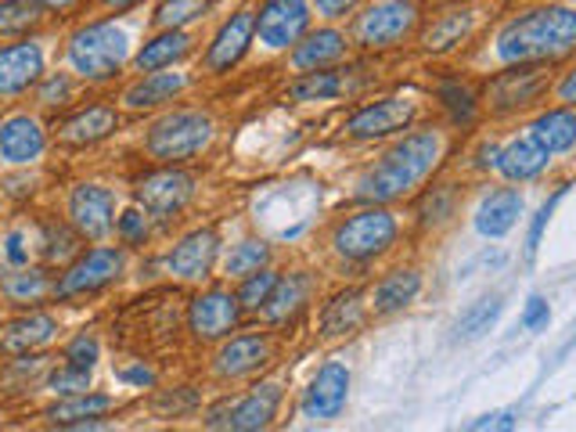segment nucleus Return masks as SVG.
Listing matches in <instances>:
<instances>
[{
    "label": "nucleus",
    "instance_id": "obj_1",
    "mask_svg": "<svg viewBox=\"0 0 576 432\" xmlns=\"http://www.w3.org/2000/svg\"><path fill=\"white\" fill-rule=\"evenodd\" d=\"M443 159V134L440 130H411L404 134L371 170L357 180V199L389 206V202L411 195L422 180L436 170Z\"/></svg>",
    "mask_w": 576,
    "mask_h": 432
},
{
    "label": "nucleus",
    "instance_id": "obj_2",
    "mask_svg": "<svg viewBox=\"0 0 576 432\" xmlns=\"http://www.w3.org/2000/svg\"><path fill=\"white\" fill-rule=\"evenodd\" d=\"M497 58L508 65L519 62H551L576 51V8L548 4L512 19L497 33Z\"/></svg>",
    "mask_w": 576,
    "mask_h": 432
},
{
    "label": "nucleus",
    "instance_id": "obj_3",
    "mask_svg": "<svg viewBox=\"0 0 576 432\" xmlns=\"http://www.w3.org/2000/svg\"><path fill=\"white\" fill-rule=\"evenodd\" d=\"M396 235H400L396 216L386 206L368 202L364 209L343 216V220L332 227V252L346 263H371V260L386 256L396 245Z\"/></svg>",
    "mask_w": 576,
    "mask_h": 432
},
{
    "label": "nucleus",
    "instance_id": "obj_4",
    "mask_svg": "<svg viewBox=\"0 0 576 432\" xmlns=\"http://www.w3.org/2000/svg\"><path fill=\"white\" fill-rule=\"evenodd\" d=\"M209 141H213V119L206 112H195V108H180V112L163 116L148 130L144 148H148L152 159L173 166V163L195 159Z\"/></svg>",
    "mask_w": 576,
    "mask_h": 432
},
{
    "label": "nucleus",
    "instance_id": "obj_5",
    "mask_svg": "<svg viewBox=\"0 0 576 432\" xmlns=\"http://www.w3.org/2000/svg\"><path fill=\"white\" fill-rule=\"evenodd\" d=\"M130 55V40L112 22H94L69 40V62L83 80H112Z\"/></svg>",
    "mask_w": 576,
    "mask_h": 432
},
{
    "label": "nucleus",
    "instance_id": "obj_6",
    "mask_svg": "<svg viewBox=\"0 0 576 432\" xmlns=\"http://www.w3.org/2000/svg\"><path fill=\"white\" fill-rule=\"evenodd\" d=\"M418 26V8L411 0H375L364 15L353 22V40L368 51H389L400 47Z\"/></svg>",
    "mask_w": 576,
    "mask_h": 432
},
{
    "label": "nucleus",
    "instance_id": "obj_7",
    "mask_svg": "<svg viewBox=\"0 0 576 432\" xmlns=\"http://www.w3.org/2000/svg\"><path fill=\"white\" fill-rule=\"evenodd\" d=\"M123 271V252L112 249V245H98V249H87L83 256H76L65 267L62 281L55 285V296L58 299H72V296H87V292H98V288L112 285Z\"/></svg>",
    "mask_w": 576,
    "mask_h": 432
},
{
    "label": "nucleus",
    "instance_id": "obj_8",
    "mask_svg": "<svg viewBox=\"0 0 576 432\" xmlns=\"http://www.w3.org/2000/svg\"><path fill=\"white\" fill-rule=\"evenodd\" d=\"M310 33V4L307 0H263L256 15V36L271 51H288Z\"/></svg>",
    "mask_w": 576,
    "mask_h": 432
},
{
    "label": "nucleus",
    "instance_id": "obj_9",
    "mask_svg": "<svg viewBox=\"0 0 576 432\" xmlns=\"http://www.w3.org/2000/svg\"><path fill=\"white\" fill-rule=\"evenodd\" d=\"M548 91V69L544 62H519L508 72H497L487 87V101L494 112H519V108L533 105L540 94Z\"/></svg>",
    "mask_w": 576,
    "mask_h": 432
},
{
    "label": "nucleus",
    "instance_id": "obj_10",
    "mask_svg": "<svg viewBox=\"0 0 576 432\" xmlns=\"http://www.w3.org/2000/svg\"><path fill=\"white\" fill-rule=\"evenodd\" d=\"M238 317H242V303H238V292H224V288H209L191 299L188 307V332L195 335L199 343H216L227 339L238 328Z\"/></svg>",
    "mask_w": 576,
    "mask_h": 432
},
{
    "label": "nucleus",
    "instance_id": "obj_11",
    "mask_svg": "<svg viewBox=\"0 0 576 432\" xmlns=\"http://www.w3.org/2000/svg\"><path fill=\"white\" fill-rule=\"evenodd\" d=\"M415 112L418 105L411 98H379L346 119V134L353 141H379V137H389V134H400L415 123Z\"/></svg>",
    "mask_w": 576,
    "mask_h": 432
},
{
    "label": "nucleus",
    "instance_id": "obj_12",
    "mask_svg": "<svg viewBox=\"0 0 576 432\" xmlns=\"http://www.w3.org/2000/svg\"><path fill=\"white\" fill-rule=\"evenodd\" d=\"M191 195H195V177L177 170V166L159 170V173H148L137 184L141 209L155 216V220H170V216H177L191 202Z\"/></svg>",
    "mask_w": 576,
    "mask_h": 432
},
{
    "label": "nucleus",
    "instance_id": "obj_13",
    "mask_svg": "<svg viewBox=\"0 0 576 432\" xmlns=\"http://www.w3.org/2000/svg\"><path fill=\"white\" fill-rule=\"evenodd\" d=\"M281 396L285 389L278 382H263L252 393H245L242 400L227 407L224 415H213L209 418V429H235V432H256V429H267L274 418H278V407H281Z\"/></svg>",
    "mask_w": 576,
    "mask_h": 432
},
{
    "label": "nucleus",
    "instance_id": "obj_14",
    "mask_svg": "<svg viewBox=\"0 0 576 432\" xmlns=\"http://www.w3.org/2000/svg\"><path fill=\"white\" fill-rule=\"evenodd\" d=\"M346 400H350V368L339 360H328L324 368H317V375L310 379V386L303 393V415L314 422H332L343 415Z\"/></svg>",
    "mask_w": 576,
    "mask_h": 432
},
{
    "label": "nucleus",
    "instance_id": "obj_15",
    "mask_svg": "<svg viewBox=\"0 0 576 432\" xmlns=\"http://www.w3.org/2000/svg\"><path fill=\"white\" fill-rule=\"evenodd\" d=\"M112 213H116V195L101 184H80L69 195V220L83 238H105L112 231Z\"/></svg>",
    "mask_w": 576,
    "mask_h": 432
},
{
    "label": "nucleus",
    "instance_id": "obj_16",
    "mask_svg": "<svg viewBox=\"0 0 576 432\" xmlns=\"http://www.w3.org/2000/svg\"><path fill=\"white\" fill-rule=\"evenodd\" d=\"M216 252H220V238H216L213 227H202V231H191L173 245V252L166 256V271L180 281H202L209 278Z\"/></svg>",
    "mask_w": 576,
    "mask_h": 432
},
{
    "label": "nucleus",
    "instance_id": "obj_17",
    "mask_svg": "<svg viewBox=\"0 0 576 432\" xmlns=\"http://www.w3.org/2000/svg\"><path fill=\"white\" fill-rule=\"evenodd\" d=\"M252 36H256V11H238L220 26V33L213 36L209 51H206V69L209 72H227L245 58Z\"/></svg>",
    "mask_w": 576,
    "mask_h": 432
},
{
    "label": "nucleus",
    "instance_id": "obj_18",
    "mask_svg": "<svg viewBox=\"0 0 576 432\" xmlns=\"http://www.w3.org/2000/svg\"><path fill=\"white\" fill-rule=\"evenodd\" d=\"M40 76H44V51L36 44L0 47V94L4 98L29 91Z\"/></svg>",
    "mask_w": 576,
    "mask_h": 432
},
{
    "label": "nucleus",
    "instance_id": "obj_19",
    "mask_svg": "<svg viewBox=\"0 0 576 432\" xmlns=\"http://www.w3.org/2000/svg\"><path fill=\"white\" fill-rule=\"evenodd\" d=\"M310 299H314V278H310L307 271H292V274H285V278H278V285H274V292L267 303H263L260 314L271 324H292L310 307Z\"/></svg>",
    "mask_w": 576,
    "mask_h": 432
},
{
    "label": "nucleus",
    "instance_id": "obj_20",
    "mask_svg": "<svg viewBox=\"0 0 576 432\" xmlns=\"http://www.w3.org/2000/svg\"><path fill=\"white\" fill-rule=\"evenodd\" d=\"M44 127L33 116H11L0 123V159L11 166H29L44 152Z\"/></svg>",
    "mask_w": 576,
    "mask_h": 432
},
{
    "label": "nucleus",
    "instance_id": "obj_21",
    "mask_svg": "<svg viewBox=\"0 0 576 432\" xmlns=\"http://www.w3.org/2000/svg\"><path fill=\"white\" fill-rule=\"evenodd\" d=\"M346 51H350V40H346V33L332 29V26L310 29L303 40L296 44V51H292V69H299V72L332 69L335 62H343Z\"/></svg>",
    "mask_w": 576,
    "mask_h": 432
},
{
    "label": "nucleus",
    "instance_id": "obj_22",
    "mask_svg": "<svg viewBox=\"0 0 576 432\" xmlns=\"http://www.w3.org/2000/svg\"><path fill=\"white\" fill-rule=\"evenodd\" d=\"M523 206H526V202H523L519 188L490 191V195L479 202V209H476V231L483 238H504L515 224H519Z\"/></svg>",
    "mask_w": 576,
    "mask_h": 432
},
{
    "label": "nucleus",
    "instance_id": "obj_23",
    "mask_svg": "<svg viewBox=\"0 0 576 432\" xmlns=\"http://www.w3.org/2000/svg\"><path fill=\"white\" fill-rule=\"evenodd\" d=\"M271 360L267 335H238L216 353V375L220 379H245Z\"/></svg>",
    "mask_w": 576,
    "mask_h": 432
},
{
    "label": "nucleus",
    "instance_id": "obj_24",
    "mask_svg": "<svg viewBox=\"0 0 576 432\" xmlns=\"http://www.w3.org/2000/svg\"><path fill=\"white\" fill-rule=\"evenodd\" d=\"M548 163H551V155L540 148V144L526 134L519 141H512V144H504L501 155H497V173L504 180H512V184H523V180H533L548 170Z\"/></svg>",
    "mask_w": 576,
    "mask_h": 432
},
{
    "label": "nucleus",
    "instance_id": "obj_25",
    "mask_svg": "<svg viewBox=\"0 0 576 432\" xmlns=\"http://www.w3.org/2000/svg\"><path fill=\"white\" fill-rule=\"evenodd\" d=\"M530 137L544 148L548 155H566L576 148V112L569 105L548 108L530 123Z\"/></svg>",
    "mask_w": 576,
    "mask_h": 432
},
{
    "label": "nucleus",
    "instance_id": "obj_26",
    "mask_svg": "<svg viewBox=\"0 0 576 432\" xmlns=\"http://www.w3.org/2000/svg\"><path fill=\"white\" fill-rule=\"evenodd\" d=\"M418 292H422V274L418 271H393L375 285V292H371V310L382 314V317L400 314V310H407L415 303Z\"/></svg>",
    "mask_w": 576,
    "mask_h": 432
},
{
    "label": "nucleus",
    "instance_id": "obj_27",
    "mask_svg": "<svg viewBox=\"0 0 576 432\" xmlns=\"http://www.w3.org/2000/svg\"><path fill=\"white\" fill-rule=\"evenodd\" d=\"M364 321V292L360 288H346V292L332 296L321 310V335L324 339H339V335H350L360 328Z\"/></svg>",
    "mask_w": 576,
    "mask_h": 432
},
{
    "label": "nucleus",
    "instance_id": "obj_28",
    "mask_svg": "<svg viewBox=\"0 0 576 432\" xmlns=\"http://www.w3.org/2000/svg\"><path fill=\"white\" fill-rule=\"evenodd\" d=\"M116 127H119L116 108H108V105H91V108H83V112L72 116V119H65L62 141H65V144H98V141H105L108 134H112Z\"/></svg>",
    "mask_w": 576,
    "mask_h": 432
},
{
    "label": "nucleus",
    "instance_id": "obj_29",
    "mask_svg": "<svg viewBox=\"0 0 576 432\" xmlns=\"http://www.w3.org/2000/svg\"><path fill=\"white\" fill-rule=\"evenodd\" d=\"M188 47H191V36L184 29H163L137 51V69L141 72L170 69L173 62H180V58L188 55Z\"/></svg>",
    "mask_w": 576,
    "mask_h": 432
},
{
    "label": "nucleus",
    "instance_id": "obj_30",
    "mask_svg": "<svg viewBox=\"0 0 576 432\" xmlns=\"http://www.w3.org/2000/svg\"><path fill=\"white\" fill-rule=\"evenodd\" d=\"M188 87V80L180 76V72H148L141 83H134V87L127 91V105L130 108H155V105H166L173 101L180 91Z\"/></svg>",
    "mask_w": 576,
    "mask_h": 432
},
{
    "label": "nucleus",
    "instance_id": "obj_31",
    "mask_svg": "<svg viewBox=\"0 0 576 432\" xmlns=\"http://www.w3.org/2000/svg\"><path fill=\"white\" fill-rule=\"evenodd\" d=\"M346 91V76L339 69H314V72H303L299 80L288 83V98L292 101H332L339 98Z\"/></svg>",
    "mask_w": 576,
    "mask_h": 432
},
{
    "label": "nucleus",
    "instance_id": "obj_32",
    "mask_svg": "<svg viewBox=\"0 0 576 432\" xmlns=\"http://www.w3.org/2000/svg\"><path fill=\"white\" fill-rule=\"evenodd\" d=\"M116 400L112 396H101V393H76V396H69V400H62L58 407H51L47 411V418H51L55 425H83V422H91V418H98L105 411H112Z\"/></svg>",
    "mask_w": 576,
    "mask_h": 432
},
{
    "label": "nucleus",
    "instance_id": "obj_33",
    "mask_svg": "<svg viewBox=\"0 0 576 432\" xmlns=\"http://www.w3.org/2000/svg\"><path fill=\"white\" fill-rule=\"evenodd\" d=\"M58 332V324L47 317V314H29L15 324H8V335H4V350L8 353H29L36 346L51 343V335Z\"/></svg>",
    "mask_w": 576,
    "mask_h": 432
},
{
    "label": "nucleus",
    "instance_id": "obj_34",
    "mask_svg": "<svg viewBox=\"0 0 576 432\" xmlns=\"http://www.w3.org/2000/svg\"><path fill=\"white\" fill-rule=\"evenodd\" d=\"M472 22L476 15L472 11H451V15H443L436 19L429 26V33L422 36V47L432 55H443V51H451V47H458L468 33H472Z\"/></svg>",
    "mask_w": 576,
    "mask_h": 432
},
{
    "label": "nucleus",
    "instance_id": "obj_35",
    "mask_svg": "<svg viewBox=\"0 0 576 432\" xmlns=\"http://www.w3.org/2000/svg\"><path fill=\"white\" fill-rule=\"evenodd\" d=\"M436 98L443 105V112L451 116L454 127H468L476 123V112H479V101H476V91L468 87L461 80H447L436 87Z\"/></svg>",
    "mask_w": 576,
    "mask_h": 432
},
{
    "label": "nucleus",
    "instance_id": "obj_36",
    "mask_svg": "<svg viewBox=\"0 0 576 432\" xmlns=\"http://www.w3.org/2000/svg\"><path fill=\"white\" fill-rule=\"evenodd\" d=\"M40 0H0V36H22L40 26Z\"/></svg>",
    "mask_w": 576,
    "mask_h": 432
},
{
    "label": "nucleus",
    "instance_id": "obj_37",
    "mask_svg": "<svg viewBox=\"0 0 576 432\" xmlns=\"http://www.w3.org/2000/svg\"><path fill=\"white\" fill-rule=\"evenodd\" d=\"M278 278L281 274L271 267H260V271H252L249 278H242V288H238V303H242V310L260 314L263 303H267L274 292V285H278Z\"/></svg>",
    "mask_w": 576,
    "mask_h": 432
},
{
    "label": "nucleus",
    "instance_id": "obj_38",
    "mask_svg": "<svg viewBox=\"0 0 576 432\" xmlns=\"http://www.w3.org/2000/svg\"><path fill=\"white\" fill-rule=\"evenodd\" d=\"M501 317V296H490V299H479L461 314L458 321V335L461 339H479V335H487L494 328V321Z\"/></svg>",
    "mask_w": 576,
    "mask_h": 432
},
{
    "label": "nucleus",
    "instance_id": "obj_39",
    "mask_svg": "<svg viewBox=\"0 0 576 432\" xmlns=\"http://www.w3.org/2000/svg\"><path fill=\"white\" fill-rule=\"evenodd\" d=\"M267 260H271V245L249 238V242H238L231 256H227V274L231 278H249L252 271L267 267Z\"/></svg>",
    "mask_w": 576,
    "mask_h": 432
},
{
    "label": "nucleus",
    "instance_id": "obj_40",
    "mask_svg": "<svg viewBox=\"0 0 576 432\" xmlns=\"http://www.w3.org/2000/svg\"><path fill=\"white\" fill-rule=\"evenodd\" d=\"M209 8V0H163L159 11H155V22L163 29H180L188 22H195L202 11Z\"/></svg>",
    "mask_w": 576,
    "mask_h": 432
},
{
    "label": "nucleus",
    "instance_id": "obj_41",
    "mask_svg": "<svg viewBox=\"0 0 576 432\" xmlns=\"http://www.w3.org/2000/svg\"><path fill=\"white\" fill-rule=\"evenodd\" d=\"M47 386H51V393H62V396L87 393L91 389V371L76 368V364H65V368H58L51 379H47Z\"/></svg>",
    "mask_w": 576,
    "mask_h": 432
},
{
    "label": "nucleus",
    "instance_id": "obj_42",
    "mask_svg": "<svg viewBox=\"0 0 576 432\" xmlns=\"http://www.w3.org/2000/svg\"><path fill=\"white\" fill-rule=\"evenodd\" d=\"M4 292L15 299V303H26V299H40L47 292V278L40 271H29V274H11L4 281Z\"/></svg>",
    "mask_w": 576,
    "mask_h": 432
},
{
    "label": "nucleus",
    "instance_id": "obj_43",
    "mask_svg": "<svg viewBox=\"0 0 576 432\" xmlns=\"http://www.w3.org/2000/svg\"><path fill=\"white\" fill-rule=\"evenodd\" d=\"M98 357H101V346L87 332L76 335V339L65 346V360H69V364H76V368H87L91 371L94 364H98Z\"/></svg>",
    "mask_w": 576,
    "mask_h": 432
},
{
    "label": "nucleus",
    "instance_id": "obj_44",
    "mask_svg": "<svg viewBox=\"0 0 576 432\" xmlns=\"http://www.w3.org/2000/svg\"><path fill=\"white\" fill-rule=\"evenodd\" d=\"M116 231L127 245H144L148 242V216H144L141 209H127L123 216H119Z\"/></svg>",
    "mask_w": 576,
    "mask_h": 432
},
{
    "label": "nucleus",
    "instance_id": "obj_45",
    "mask_svg": "<svg viewBox=\"0 0 576 432\" xmlns=\"http://www.w3.org/2000/svg\"><path fill=\"white\" fill-rule=\"evenodd\" d=\"M562 195H566V188H559L555 195H551L544 206H540V213L533 216V227H530V238H526V256H537V249H540V238H544V227H548V220H551V213H555V206L562 202Z\"/></svg>",
    "mask_w": 576,
    "mask_h": 432
},
{
    "label": "nucleus",
    "instance_id": "obj_46",
    "mask_svg": "<svg viewBox=\"0 0 576 432\" xmlns=\"http://www.w3.org/2000/svg\"><path fill=\"white\" fill-rule=\"evenodd\" d=\"M551 321V310H548V299L544 296H530L526 299V310H523V328L526 332H544Z\"/></svg>",
    "mask_w": 576,
    "mask_h": 432
},
{
    "label": "nucleus",
    "instance_id": "obj_47",
    "mask_svg": "<svg viewBox=\"0 0 576 432\" xmlns=\"http://www.w3.org/2000/svg\"><path fill=\"white\" fill-rule=\"evenodd\" d=\"M47 260H65V256H72V252H76V235H69L65 227H47Z\"/></svg>",
    "mask_w": 576,
    "mask_h": 432
},
{
    "label": "nucleus",
    "instance_id": "obj_48",
    "mask_svg": "<svg viewBox=\"0 0 576 432\" xmlns=\"http://www.w3.org/2000/svg\"><path fill=\"white\" fill-rule=\"evenodd\" d=\"M69 94H72V83H69V76H62V72H58V76H51L40 87V101L55 108V105H65Z\"/></svg>",
    "mask_w": 576,
    "mask_h": 432
},
{
    "label": "nucleus",
    "instance_id": "obj_49",
    "mask_svg": "<svg viewBox=\"0 0 576 432\" xmlns=\"http://www.w3.org/2000/svg\"><path fill=\"white\" fill-rule=\"evenodd\" d=\"M515 425H519V418H515L512 411H494V415H483V418H476V422H468L465 429L487 432V429H515Z\"/></svg>",
    "mask_w": 576,
    "mask_h": 432
},
{
    "label": "nucleus",
    "instance_id": "obj_50",
    "mask_svg": "<svg viewBox=\"0 0 576 432\" xmlns=\"http://www.w3.org/2000/svg\"><path fill=\"white\" fill-rule=\"evenodd\" d=\"M360 4V0H317V11L324 19H343Z\"/></svg>",
    "mask_w": 576,
    "mask_h": 432
},
{
    "label": "nucleus",
    "instance_id": "obj_51",
    "mask_svg": "<svg viewBox=\"0 0 576 432\" xmlns=\"http://www.w3.org/2000/svg\"><path fill=\"white\" fill-rule=\"evenodd\" d=\"M4 252H8V263H15V267H26L29 263V252H26V242H22V235H8Z\"/></svg>",
    "mask_w": 576,
    "mask_h": 432
},
{
    "label": "nucleus",
    "instance_id": "obj_52",
    "mask_svg": "<svg viewBox=\"0 0 576 432\" xmlns=\"http://www.w3.org/2000/svg\"><path fill=\"white\" fill-rule=\"evenodd\" d=\"M119 379L130 382V386H152V382H155V371L144 368V364H137V368H123V371H119Z\"/></svg>",
    "mask_w": 576,
    "mask_h": 432
},
{
    "label": "nucleus",
    "instance_id": "obj_53",
    "mask_svg": "<svg viewBox=\"0 0 576 432\" xmlns=\"http://www.w3.org/2000/svg\"><path fill=\"white\" fill-rule=\"evenodd\" d=\"M555 94H559V101H562V105L576 108V69L566 72V80L559 83V91H555Z\"/></svg>",
    "mask_w": 576,
    "mask_h": 432
},
{
    "label": "nucleus",
    "instance_id": "obj_54",
    "mask_svg": "<svg viewBox=\"0 0 576 432\" xmlns=\"http://www.w3.org/2000/svg\"><path fill=\"white\" fill-rule=\"evenodd\" d=\"M44 8H51V11H69L72 4H76V0H40Z\"/></svg>",
    "mask_w": 576,
    "mask_h": 432
},
{
    "label": "nucleus",
    "instance_id": "obj_55",
    "mask_svg": "<svg viewBox=\"0 0 576 432\" xmlns=\"http://www.w3.org/2000/svg\"><path fill=\"white\" fill-rule=\"evenodd\" d=\"M105 4L119 11V8H134V4H137V0H105Z\"/></svg>",
    "mask_w": 576,
    "mask_h": 432
}]
</instances>
